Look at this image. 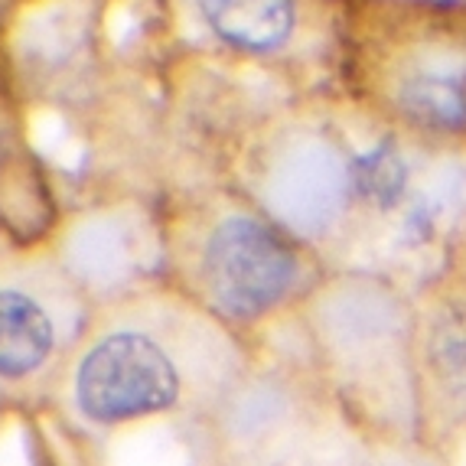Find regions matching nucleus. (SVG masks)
I'll return each mask as SVG.
<instances>
[{
    "label": "nucleus",
    "instance_id": "nucleus-7",
    "mask_svg": "<svg viewBox=\"0 0 466 466\" xmlns=\"http://www.w3.org/2000/svg\"><path fill=\"white\" fill-rule=\"evenodd\" d=\"M350 179L356 193L372 206H395L404 196V187H408V170H404L401 157L395 150L375 147L352 164Z\"/></svg>",
    "mask_w": 466,
    "mask_h": 466
},
{
    "label": "nucleus",
    "instance_id": "nucleus-5",
    "mask_svg": "<svg viewBox=\"0 0 466 466\" xmlns=\"http://www.w3.org/2000/svg\"><path fill=\"white\" fill-rule=\"evenodd\" d=\"M424 372L443 401L466 411V310L434 319L424 346Z\"/></svg>",
    "mask_w": 466,
    "mask_h": 466
},
{
    "label": "nucleus",
    "instance_id": "nucleus-6",
    "mask_svg": "<svg viewBox=\"0 0 466 466\" xmlns=\"http://www.w3.org/2000/svg\"><path fill=\"white\" fill-rule=\"evenodd\" d=\"M398 105L404 115L428 127H463L466 78L453 72H418L401 86Z\"/></svg>",
    "mask_w": 466,
    "mask_h": 466
},
{
    "label": "nucleus",
    "instance_id": "nucleus-2",
    "mask_svg": "<svg viewBox=\"0 0 466 466\" xmlns=\"http://www.w3.org/2000/svg\"><path fill=\"white\" fill-rule=\"evenodd\" d=\"M300 274L294 248L271 226L251 216L218 222L202 255V284L218 310L255 319L290 294Z\"/></svg>",
    "mask_w": 466,
    "mask_h": 466
},
{
    "label": "nucleus",
    "instance_id": "nucleus-1",
    "mask_svg": "<svg viewBox=\"0 0 466 466\" xmlns=\"http://www.w3.org/2000/svg\"><path fill=\"white\" fill-rule=\"evenodd\" d=\"M183 395V366L144 329H115L88 346L76 372V401L88 420L125 424L167 411Z\"/></svg>",
    "mask_w": 466,
    "mask_h": 466
},
{
    "label": "nucleus",
    "instance_id": "nucleus-4",
    "mask_svg": "<svg viewBox=\"0 0 466 466\" xmlns=\"http://www.w3.org/2000/svg\"><path fill=\"white\" fill-rule=\"evenodd\" d=\"M199 10L218 36L255 53L280 46L294 26L290 0H199Z\"/></svg>",
    "mask_w": 466,
    "mask_h": 466
},
{
    "label": "nucleus",
    "instance_id": "nucleus-3",
    "mask_svg": "<svg viewBox=\"0 0 466 466\" xmlns=\"http://www.w3.org/2000/svg\"><path fill=\"white\" fill-rule=\"evenodd\" d=\"M56 346L49 313L24 290H0V375L16 379L39 369Z\"/></svg>",
    "mask_w": 466,
    "mask_h": 466
}]
</instances>
